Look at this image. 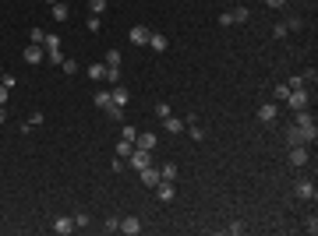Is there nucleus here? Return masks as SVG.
<instances>
[{"label": "nucleus", "mask_w": 318, "mask_h": 236, "mask_svg": "<svg viewBox=\"0 0 318 236\" xmlns=\"http://www.w3.org/2000/svg\"><path fill=\"white\" fill-rule=\"evenodd\" d=\"M308 102H311V92H308V85H301V88H290V95H287V106H290V109H308Z\"/></svg>", "instance_id": "nucleus-1"}, {"label": "nucleus", "mask_w": 318, "mask_h": 236, "mask_svg": "<svg viewBox=\"0 0 318 236\" xmlns=\"http://www.w3.org/2000/svg\"><path fill=\"white\" fill-rule=\"evenodd\" d=\"M308 141H318V134H311V131H304V127H290L287 131V145L294 148V145H308Z\"/></svg>", "instance_id": "nucleus-2"}, {"label": "nucleus", "mask_w": 318, "mask_h": 236, "mask_svg": "<svg viewBox=\"0 0 318 236\" xmlns=\"http://www.w3.org/2000/svg\"><path fill=\"white\" fill-rule=\"evenodd\" d=\"M46 60V46L43 43H28L25 46V64H43Z\"/></svg>", "instance_id": "nucleus-3"}, {"label": "nucleus", "mask_w": 318, "mask_h": 236, "mask_svg": "<svg viewBox=\"0 0 318 236\" xmlns=\"http://www.w3.org/2000/svg\"><path fill=\"white\" fill-rule=\"evenodd\" d=\"M149 35H152V28H145V25H135L131 32H128V39L135 46H149Z\"/></svg>", "instance_id": "nucleus-4"}, {"label": "nucleus", "mask_w": 318, "mask_h": 236, "mask_svg": "<svg viewBox=\"0 0 318 236\" xmlns=\"http://www.w3.org/2000/svg\"><path fill=\"white\" fill-rule=\"evenodd\" d=\"M294 127H304V131L318 134V124H315V116H311L308 109H297V120H294Z\"/></svg>", "instance_id": "nucleus-5"}, {"label": "nucleus", "mask_w": 318, "mask_h": 236, "mask_svg": "<svg viewBox=\"0 0 318 236\" xmlns=\"http://www.w3.org/2000/svg\"><path fill=\"white\" fill-rule=\"evenodd\" d=\"M128 159H131V166H135V169H145V166H152V155H149L145 148H135V152L128 155Z\"/></svg>", "instance_id": "nucleus-6"}, {"label": "nucleus", "mask_w": 318, "mask_h": 236, "mask_svg": "<svg viewBox=\"0 0 318 236\" xmlns=\"http://www.w3.org/2000/svg\"><path fill=\"white\" fill-rule=\"evenodd\" d=\"M156 198L163 201V205H170V201L177 198V190H173V183H166V180H159V187H156Z\"/></svg>", "instance_id": "nucleus-7"}, {"label": "nucleus", "mask_w": 318, "mask_h": 236, "mask_svg": "<svg viewBox=\"0 0 318 236\" xmlns=\"http://www.w3.org/2000/svg\"><path fill=\"white\" fill-rule=\"evenodd\" d=\"M276 116H280V106H276V102H265V106H258V120H262V124H272Z\"/></svg>", "instance_id": "nucleus-8"}, {"label": "nucleus", "mask_w": 318, "mask_h": 236, "mask_svg": "<svg viewBox=\"0 0 318 236\" xmlns=\"http://www.w3.org/2000/svg\"><path fill=\"white\" fill-rule=\"evenodd\" d=\"M149 46H152L156 53H166V50H170V39H166L163 32H152V35H149Z\"/></svg>", "instance_id": "nucleus-9"}, {"label": "nucleus", "mask_w": 318, "mask_h": 236, "mask_svg": "<svg viewBox=\"0 0 318 236\" xmlns=\"http://www.w3.org/2000/svg\"><path fill=\"white\" fill-rule=\"evenodd\" d=\"M121 233H128V236H138L142 233V222L135 219V215H128V219H121V226H117Z\"/></svg>", "instance_id": "nucleus-10"}, {"label": "nucleus", "mask_w": 318, "mask_h": 236, "mask_svg": "<svg viewBox=\"0 0 318 236\" xmlns=\"http://www.w3.org/2000/svg\"><path fill=\"white\" fill-rule=\"evenodd\" d=\"M110 95H113V106H121V109H124V106H128V99H131V92H128L124 85H113V88H110Z\"/></svg>", "instance_id": "nucleus-11"}, {"label": "nucleus", "mask_w": 318, "mask_h": 236, "mask_svg": "<svg viewBox=\"0 0 318 236\" xmlns=\"http://www.w3.org/2000/svg\"><path fill=\"white\" fill-rule=\"evenodd\" d=\"M290 166H308V148L304 145H294L290 148Z\"/></svg>", "instance_id": "nucleus-12"}, {"label": "nucleus", "mask_w": 318, "mask_h": 236, "mask_svg": "<svg viewBox=\"0 0 318 236\" xmlns=\"http://www.w3.org/2000/svg\"><path fill=\"white\" fill-rule=\"evenodd\" d=\"M163 127H166V134H184V127H187V124L180 120V116H173V113H170L166 120H163Z\"/></svg>", "instance_id": "nucleus-13"}, {"label": "nucleus", "mask_w": 318, "mask_h": 236, "mask_svg": "<svg viewBox=\"0 0 318 236\" xmlns=\"http://www.w3.org/2000/svg\"><path fill=\"white\" fill-rule=\"evenodd\" d=\"M142 173V183L145 187H159V180H163V176H159V169H152V166H145V169H138Z\"/></svg>", "instance_id": "nucleus-14"}, {"label": "nucleus", "mask_w": 318, "mask_h": 236, "mask_svg": "<svg viewBox=\"0 0 318 236\" xmlns=\"http://www.w3.org/2000/svg\"><path fill=\"white\" fill-rule=\"evenodd\" d=\"M135 141H138V145H135V148H145V152H152V148H156V145H159V138H156V134H152V131H145V134H138V138H135Z\"/></svg>", "instance_id": "nucleus-15"}, {"label": "nucleus", "mask_w": 318, "mask_h": 236, "mask_svg": "<svg viewBox=\"0 0 318 236\" xmlns=\"http://www.w3.org/2000/svg\"><path fill=\"white\" fill-rule=\"evenodd\" d=\"M74 229H78L74 219H57V222H53V233H57V236H71Z\"/></svg>", "instance_id": "nucleus-16"}, {"label": "nucleus", "mask_w": 318, "mask_h": 236, "mask_svg": "<svg viewBox=\"0 0 318 236\" xmlns=\"http://www.w3.org/2000/svg\"><path fill=\"white\" fill-rule=\"evenodd\" d=\"M297 194H301L304 201H315V194H318V190H315V183H311V180H297Z\"/></svg>", "instance_id": "nucleus-17"}, {"label": "nucleus", "mask_w": 318, "mask_h": 236, "mask_svg": "<svg viewBox=\"0 0 318 236\" xmlns=\"http://www.w3.org/2000/svg\"><path fill=\"white\" fill-rule=\"evenodd\" d=\"M50 14H53V21H67L71 18V7L64 4V0H57V4L50 7Z\"/></svg>", "instance_id": "nucleus-18"}, {"label": "nucleus", "mask_w": 318, "mask_h": 236, "mask_svg": "<svg viewBox=\"0 0 318 236\" xmlns=\"http://www.w3.org/2000/svg\"><path fill=\"white\" fill-rule=\"evenodd\" d=\"M43 46H46V53H57V50H60V35H57V32H46Z\"/></svg>", "instance_id": "nucleus-19"}, {"label": "nucleus", "mask_w": 318, "mask_h": 236, "mask_svg": "<svg viewBox=\"0 0 318 236\" xmlns=\"http://www.w3.org/2000/svg\"><path fill=\"white\" fill-rule=\"evenodd\" d=\"M230 18H233V25H244V21L251 18V11H248V7H233V11H230Z\"/></svg>", "instance_id": "nucleus-20"}, {"label": "nucleus", "mask_w": 318, "mask_h": 236, "mask_svg": "<svg viewBox=\"0 0 318 236\" xmlns=\"http://www.w3.org/2000/svg\"><path fill=\"white\" fill-rule=\"evenodd\" d=\"M89 78H92V81H106V64H92L89 67Z\"/></svg>", "instance_id": "nucleus-21"}, {"label": "nucleus", "mask_w": 318, "mask_h": 236, "mask_svg": "<svg viewBox=\"0 0 318 236\" xmlns=\"http://www.w3.org/2000/svg\"><path fill=\"white\" fill-rule=\"evenodd\" d=\"M177 173H180V169H177V166H173V162H166V166H163V169H159V176H163V180H166V183H173V180H177Z\"/></svg>", "instance_id": "nucleus-22"}, {"label": "nucleus", "mask_w": 318, "mask_h": 236, "mask_svg": "<svg viewBox=\"0 0 318 236\" xmlns=\"http://www.w3.org/2000/svg\"><path fill=\"white\" fill-rule=\"evenodd\" d=\"M96 106H99V109L106 113V109L113 106V95H110V92H96Z\"/></svg>", "instance_id": "nucleus-23"}, {"label": "nucleus", "mask_w": 318, "mask_h": 236, "mask_svg": "<svg viewBox=\"0 0 318 236\" xmlns=\"http://www.w3.org/2000/svg\"><path fill=\"white\" fill-rule=\"evenodd\" d=\"M131 152H135V141H124V138L117 141V155H121V159H128Z\"/></svg>", "instance_id": "nucleus-24"}, {"label": "nucleus", "mask_w": 318, "mask_h": 236, "mask_svg": "<svg viewBox=\"0 0 318 236\" xmlns=\"http://www.w3.org/2000/svg\"><path fill=\"white\" fill-rule=\"evenodd\" d=\"M184 131L191 134V141H202V138H205V131H202V127H198V120H191V124H187Z\"/></svg>", "instance_id": "nucleus-25"}, {"label": "nucleus", "mask_w": 318, "mask_h": 236, "mask_svg": "<svg viewBox=\"0 0 318 236\" xmlns=\"http://www.w3.org/2000/svg\"><path fill=\"white\" fill-rule=\"evenodd\" d=\"M121 60H124V57H121V50H110L103 64H106V67H121Z\"/></svg>", "instance_id": "nucleus-26"}, {"label": "nucleus", "mask_w": 318, "mask_h": 236, "mask_svg": "<svg viewBox=\"0 0 318 236\" xmlns=\"http://www.w3.org/2000/svg\"><path fill=\"white\" fill-rule=\"evenodd\" d=\"M106 81L110 85H121V67H106Z\"/></svg>", "instance_id": "nucleus-27"}, {"label": "nucleus", "mask_w": 318, "mask_h": 236, "mask_svg": "<svg viewBox=\"0 0 318 236\" xmlns=\"http://www.w3.org/2000/svg\"><path fill=\"white\" fill-rule=\"evenodd\" d=\"M60 71H64V74H78V60H71V57H64V64H60Z\"/></svg>", "instance_id": "nucleus-28"}, {"label": "nucleus", "mask_w": 318, "mask_h": 236, "mask_svg": "<svg viewBox=\"0 0 318 236\" xmlns=\"http://www.w3.org/2000/svg\"><path fill=\"white\" fill-rule=\"evenodd\" d=\"M121 138H124V141H135V138H138V127L124 124V127H121Z\"/></svg>", "instance_id": "nucleus-29"}, {"label": "nucleus", "mask_w": 318, "mask_h": 236, "mask_svg": "<svg viewBox=\"0 0 318 236\" xmlns=\"http://www.w3.org/2000/svg\"><path fill=\"white\" fill-rule=\"evenodd\" d=\"M106 4H110V0H89V11H92V14H103Z\"/></svg>", "instance_id": "nucleus-30"}, {"label": "nucleus", "mask_w": 318, "mask_h": 236, "mask_svg": "<svg viewBox=\"0 0 318 236\" xmlns=\"http://www.w3.org/2000/svg\"><path fill=\"white\" fill-rule=\"evenodd\" d=\"M43 120H46V116H43V113H32V116H28V120H25V131H28V127H39V124H43Z\"/></svg>", "instance_id": "nucleus-31"}, {"label": "nucleus", "mask_w": 318, "mask_h": 236, "mask_svg": "<svg viewBox=\"0 0 318 236\" xmlns=\"http://www.w3.org/2000/svg\"><path fill=\"white\" fill-rule=\"evenodd\" d=\"M28 39H32V43H43V39H46V28H28Z\"/></svg>", "instance_id": "nucleus-32"}, {"label": "nucleus", "mask_w": 318, "mask_h": 236, "mask_svg": "<svg viewBox=\"0 0 318 236\" xmlns=\"http://www.w3.org/2000/svg\"><path fill=\"white\" fill-rule=\"evenodd\" d=\"M85 28H89V32H103V21H99V14H92V18L85 21Z\"/></svg>", "instance_id": "nucleus-33"}, {"label": "nucleus", "mask_w": 318, "mask_h": 236, "mask_svg": "<svg viewBox=\"0 0 318 236\" xmlns=\"http://www.w3.org/2000/svg\"><path fill=\"white\" fill-rule=\"evenodd\" d=\"M287 95H290V85H276V102H287Z\"/></svg>", "instance_id": "nucleus-34"}, {"label": "nucleus", "mask_w": 318, "mask_h": 236, "mask_svg": "<svg viewBox=\"0 0 318 236\" xmlns=\"http://www.w3.org/2000/svg\"><path fill=\"white\" fill-rule=\"evenodd\" d=\"M117 226H121V219H106L103 222V233H117Z\"/></svg>", "instance_id": "nucleus-35"}, {"label": "nucleus", "mask_w": 318, "mask_h": 236, "mask_svg": "<svg viewBox=\"0 0 318 236\" xmlns=\"http://www.w3.org/2000/svg\"><path fill=\"white\" fill-rule=\"evenodd\" d=\"M156 116H159V120H166V116H170V106L159 102V106H156Z\"/></svg>", "instance_id": "nucleus-36"}, {"label": "nucleus", "mask_w": 318, "mask_h": 236, "mask_svg": "<svg viewBox=\"0 0 318 236\" xmlns=\"http://www.w3.org/2000/svg\"><path fill=\"white\" fill-rule=\"evenodd\" d=\"M46 60H50L53 67H60V64H64V53H60V50H57V53H46Z\"/></svg>", "instance_id": "nucleus-37"}, {"label": "nucleus", "mask_w": 318, "mask_h": 236, "mask_svg": "<svg viewBox=\"0 0 318 236\" xmlns=\"http://www.w3.org/2000/svg\"><path fill=\"white\" fill-rule=\"evenodd\" d=\"M226 233H233V236H241V233H244V222H230V226H226Z\"/></svg>", "instance_id": "nucleus-38"}, {"label": "nucleus", "mask_w": 318, "mask_h": 236, "mask_svg": "<svg viewBox=\"0 0 318 236\" xmlns=\"http://www.w3.org/2000/svg\"><path fill=\"white\" fill-rule=\"evenodd\" d=\"M7 95H11V88H4V85H0V106H7Z\"/></svg>", "instance_id": "nucleus-39"}, {"label": "nucleus", "mask_w": 318, "mask_h": 236, "mask_svg": "<svg viewBox=\"0 0 318 236\" xmlns=\"http://www.w3.org/2000/svg\"><path fill=\"white\" fill-rule=\"evenodd\" d=\"M7 116H11V113H7V106H0V124H7Z\"/></svg>", "instance_id": "nucleus-40"}, {"label": "nucleus", "mask_w": 318, "mask_h": 236, "mask_svg": "<svg viewBox=\"0 0 318 236\" xmlns=\"http://www.w3.org/2000/svg\"><path fill=\"white\" fill-rule=\"evenodd\" d=\"M265 4H269V7H283V4H287V0H265Z\"/></svg>", "instance_id": "nucleus-41"}, {"label": "nucleus", "mask_w": 318, "mask_h": 236, "mask_svg": "<svg viewBox=\"0 0 318 236\" xmlns=\"http://www.w3.org/2000/svg\"><path fill=\"white\" fill-rule=\"evenodd\" d=\"M46 4H50V7H53V4H57V0H46Z\"/></svg>", "instance_id": "nucleus-42"}, {"label": "nucleus", "mask_w": 318, "mask_h": 236, "mask_svg": "<svg viewBox=\"0 0 318 236\" xmlns=\"http://www.w3.org/2000/svg\"><path fill=\"white\" fill-rule=\"evenodd\" d=\"M64 4H67V0H64Z\"/></svg>", "instance_id": "nucleus-43"}]
</instances>
